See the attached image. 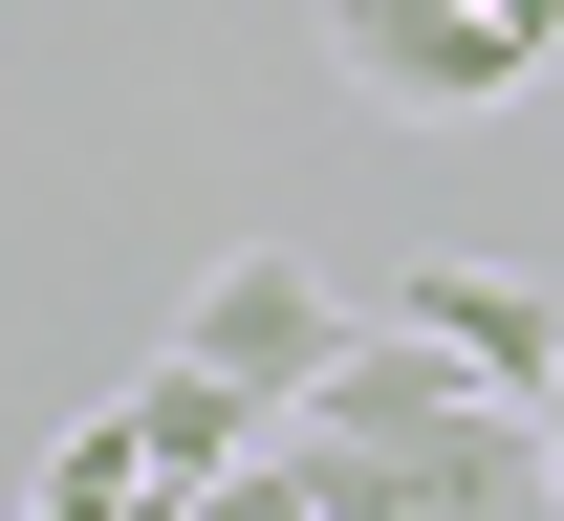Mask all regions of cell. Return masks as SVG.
I'll return each mask as SVG.
<instances>
[{
  "label": "cell",
  "instance_id": "5b68a950",
  "mask_svg": "<svg viewBox=\"0 0 564 521\" xmlns=\"http://www.w3.org/2000/svg\"><path fill=\"white\" fill-rule=\"evenodd\" d=\"M521 413H543V478H564V370H543V391H521Z\"/></svg>",
  "mask_w": 564,
  "mask_h": 521
},
{
  "label": "cell",
  "instance_id": "8992f818",
  "mask_svg": "<svg viewBox=\"0 0 564 521\" xmlns=\"http://www.w3.org/2000/svg\"><path fill=\"white\" fill-rule=\"evenodd\" d=\"M499 22H521V44H564V0H499Z\"/></svg>",
  "mask_w": 564,
  "mask_h": 521
},
{
  "label": "cell",
  "instance_id": "6da1fadb",
  "mask_svg": "<svg viewBox=\"0 0 564 521\" xmlns=\"http://www.w3.org/2000/svg\"><path fill=\"white\" fill-rule=\"evenodd\" d=\"M326 66H348L391 131H478V109L543 66V44H521L499 0H326Z\"/></svg>",
  "mask_w": 564,
  "mask_h": 521
},
{
  "label": "cell",
  "instance_id": "7a4b0ae2",
  "mask_svg": "<svg viewBox=\"0 0 564 521\" xmlns=\"http://www.w3.org/2000/svg\"><path fill=\"white\" fill-rule=\"evenodd\" d=\"M174 348H196V370H239L261 413H304V391H326V348H348V283H326L304 239H239V261L174 304Z\"/></svg>",
  "mask_w": 564,
  "mask_h": 521
},
{
  "label": "cell",
  "instance_id": "277c9868",
  "mask_svg": "<svg viewBox=\"0 0 564 521\" xmlns=\"http://www.w3.org/2000/svg\"><path fill=\"white\" fill-rule=\"evenodd\" d=\"M196 521H326V456H304V435H261L239 478H196Z\"/></svg>",
  "mask_w": 564,
  "mask_h": 521
},
{
  "label": "cell",
  "instance_id": "3957f363",
  "mask_svg": "<svg viewBox=\"0 0 564 521\" xmlns=\"http://www.w3.org/2000/svg\"><path fill=\"white\" fill-rule=\"evenodd\" d=\"M413 326H434L478 391H543V370H564V304L521 283V261H413Z\"/></svg>",
  "mask_w": 564,
  "mask_h": 521
}]
</instances>
